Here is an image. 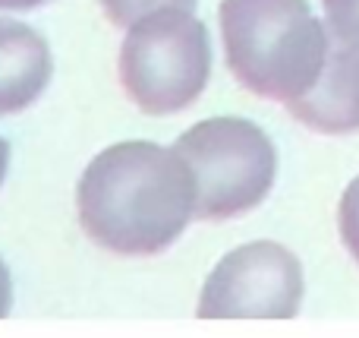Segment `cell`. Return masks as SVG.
<instances>
[{
    "label": "cell",
    "mask_w": 359,
    "mask_h": 338,
    "mask_svg": "<svg viewBox=\"0 0 359 338\" xmlns=\"http://www.w3.org/2000/svg\"><path fill=\"white\" fill-rule=\"evenodd\" d=\"M82 231L120 256L168 250L196 215V181L177 149L145 139L107 145L76 187Z\"/></svg>",
    "instance_id": "1"
},
{
    "label": "cell",
    "mask_w": 359,
    "mask_h": 338,
    "mask_svg": "<svg viewBox=\"0 0 359 338\" xmlns=\"http://www.w3.org/2000/svg\"><path fill=\"white\" fill-rule=\"evenodd\" d=\"M217 19L227 67L249 92L290 105L316 86L331 32L309 0H224Z\"/></svg>",
    "instance_id": "2"
},
{
    "label": "cell",
    "mask_w": 359,
    "mask_h": 338,
    "mask_svg": "<svg viewBox=\"0 0 359 338\" xmlns=\"http://www.w3.org/2000/svg\"><path fill=\"white\" fill-rule=\"evenodd\" d=\"M196 181V215L224 221L252 212L271 193L278 152L259 124L246 117H208L174 143Z\"/></svg>",
    "instance_id": "3"
},
{
    "label": "cell",
    "mask_w": 359,
    "mask_h": 338,
    "mask_svg": "<svg viewBox=\"0 0 359 338\" xmlns=\"http://www.w3.org/2000/svg\"><path fill=\"white\" fill-rule=\"evenodd\" d=\"M211 76V38L192 10H158L130 25L120 82L145 114L186 111Z\"/></svg>",
    "instance_id": "4"
},
{
    "label": "cell",
    "mask_w": 359,
    "mask_h": 338,
    "mask_svg": "<svg viewBox=\"0 0 359 338\" xmlns=\"http://www.w3.org/2000/svg\"><path fill=\"white\" fill-rule=\"evenodd\" d=\"M303 266L274 240L230 250L205 278L198 294L202 320H290L303 307Z\"/></svg>",
    "instance_id": "5"
},
{
    "label": "cell",
    "mask_w": 359,
    "mask_h": 338,
    "mask_svg": "<svg viewBox=\"0 0 359 338\" xmlns=\"http://www.w3.org/2000/svg\"><path fill=\"white\" fill-rule=\"evenodd\" d=\"M287 111L303 126L325 136H344L359 130V44L341 41L331 35L328 57L318 73L316 86Z\"/></svg>",
    "instance_id": "6"
},
{
    "label": "cell",
    "mask_w": 359,
    "mask_h": 338,
    "mask_svg": "<svg viewBox=\"0 0 359 338\" xmlns=\"http://www.w3.org/2000/svg\"><path fill=\"white\" fill-rule=\"evenodd\" d=\"M54 73L48 38L16 19H0V114H16L41 98Z\"/></svg>",
    "instance_id": "7"
},
{
    "label": "cell",
    "mask_w": 359,
    "mask_h": 338,
    "mask_svg": "<svg viewBox=\"0 0 359 338\" xmlns=\"http://www.w3.org/2000/svg\"><path fill=\"white\" fill-rule=\"evenodd\" d=\"M104 16L120 29H130L139 19H145L149 13L158 10H192L198 0H98Z\"/></svg>",
    "instance_id": "8"
},
{
    "label": "cell",
    "mask_w": 359,
    "mask_h": 338,
    "mask_svg": "<svg viewBox=\"0 0 359 338\" xmlns=\"http://www.w3.org/2000/svg\"><path fill=\"white\" fill-rule=\"evenodd\" d=\"M337 228H341V240L353 259L359 263V177L347 183L341 196V206H337Z\"/></svg>",
    "instance_id": "9"
},
{
    "label": "cell",
    "mask_w": 359,
    "mask_h": 338,
    "mask_svg": "<svg viewBox=\"0 0 359 338\" xmlns=\"http://www.w3.org/2000/svg\"><path fill=\"white\" fill-rule=\"evenodd\" d=\"M322 4L331 35L359 44V0H322Z\"/></svg>",
    "instance_id": "10"
},
{
    "label": "cell",
    "mask_w": 359,
    "mask_h": 338,
    "mask_svg": "<svg viewBox=\"0 0 359 338\" xmlns=\"http://www.w3.org/2000/svg\"><path fill=\"white\" fill-rule=\"evenodd\" d=\"M10 310H13V275L6 269V263L0 259V320L10 316Z\"/></svg>",
    "instance_id": "11"
},
{
    "label": "cell",
    "mask_w": 359,
    "mask_h": 338,
    "mask_svg": "<svg viewBox=\"0 0 359 338\" xmlns=\"http://www.w3.org/2000/svg\"><path fill=\"white\" fill-rule=\"evenodd\" d=\"M44 0H0V10H35Z\"/></svg>",
    "instance_id": "12"
},
{
    "label": "cell",
    "mask_w": 359,
    "mask_h": 338,
    "mask_svg": "<svg viewBox=\"0 0 359 338\" xmlns=\"http://www.w3.org/2000/svg\"><path fill=\"white\" fill-rule=\"evenodd\" d=\"M6 168H10V143L0 136V183H4V177H6Z\"/></svg>",
    "instance_id": "13"
}]
</instances>
